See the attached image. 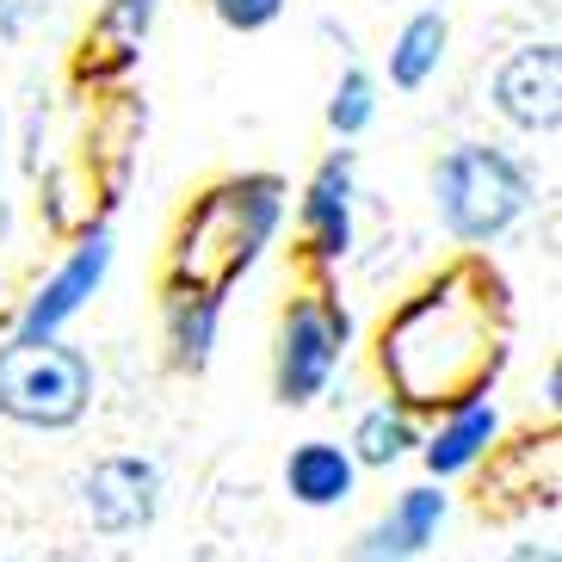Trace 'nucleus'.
<instances>
[{"instance_id": "obj_14", "label": "nucleus", "mask_w": 562, "mask_h": 562, "mask_svg": "<svg viewBox=\"0 0 562 562\" xmlns=\"http://www.w3.org/2000/svg\"><path fill=\"white\" fill-rule=\"evenodd\" d=\"M216 322H223V291H204V284H180L167 297V347L186 371H204L216 347Z\"/></svg>"}, {"instance_id": "obj_9", "label": "nucleus", "mask_w": 562, "mask_h": 562, "mask_svg": "<svg viewBox=\"0 0 562 562\" xmlns=\"http://www.w3.org/2000/svg\"><path fill=\"white\" fill-rule=\"evenodd\" d=\"M446 513H451V495L439 482H414V488L396 495V507L383 513V519H371V526L352 538L347 562H414V557H427V544L439 538V526H446Z\"/></svg>"}, {"instance_id": "obj_15", "label": "nucleus", "mask_w": 562, "mask_h": 562, "mask_svg": "<svg viewBox=\"0 0 562 562\" xmlns=\"http://www.w3.org/2000/svg\"><path fill=\"white\" fill-rule=\"evenodd\" d=\"M446 44H451V19L446 13H432V7L414 13L396 32V44H390V87L420 93V87L439 75V63H446Z\"/></svg>"}, {"instance_id": "obj_21", "label": "nucleus", "mask_w": 562, "mask_h": 562, "mask_svg": "<svg viewBox=\"0 0 562 562\" xmlns=\"http://www.w3.org/2000/svg\"><path fill=\"white\" fill-rule=\"evenodd\" d=\"M0 149H7V112H0Z\"/></svg>"}, {"instance_id": "obj_8", "label": "nucleus", "mask_w": 562, "mask_h": 562, "mask_svg": "<svg viewBox=\"0 0 562 562\" xmlns=\"http://www.w3.org/2000/svg\"><path fill=\"white\" fill-rule=\"evenodd\" d=\"M495 112L526 136H557L562 124V56L557 44H519L495 68Z\"/></svg>"}, {"instance_id": "obj_13", "label": "nucleus", "mask_w": 562, "mask_h": 562, "mask_svg": "<svg viewBox=\"0 0 562 562\" xmlns=\"http://www.w3.org/2000/svg\"><path fill=\"white\" fill-rule=\"evenodd\" d=\"M352 463L359 470H390L402 463L408 451H420V427H414V408L402 396H383L359 414V427H352Z\"/></svg>"}, {"instance_id": "obj_4", "label": "nucleus", "mask_w": 562, "mask_h": 562, "mask_svg": "<svg viewBox=\"0 0 562 562\" xmlns=\"http://www.w3.org/2000/svg\"><path fill=\"white\" fill-rule=\"evenodd\" d=\"M93 383H100L93 359L68 347L63 334H44V340L13 334L0 347V420L25 432H68L93 408Z\"/></svg>"}, {"instance_id": "obj_18", "label": "nucleus", "mask_w": 562, "mask_h": 562, "mask_svg": "<svg viewBox=\"0 0 562 562\" xmlns=\"http://www.w3.org/2000/svg\"><path fill=\"white\" fill-rule=\"evenodd\" d=\"M211 13L223 19L229 32H266V25L284 13V0H211Z\"/></svg>"}, {"instance_id": "obj_3", "label": "nucleus", "mask_w": 562, "mask_h": 562, "mask_svg": "<svg viewBox=\"0 0 562 562\" xmlns=\"http://www.w3.org/2000/svg\"><path fill=\"white\" fill-rule=\"evenodd\" d=\"M531 173L495 143H458L432 161V211L458 248H488L531 211Z\"/></svg>"}, {"instance_id": "obj_5", "label": "nucleus", "mask_w": 562, "mask_h": 562, "mask_svg": "<svg viewBox=\"0 0 562 562\" xmlns=\"http://www.w3.org/2000/svg\"><path fill=\"white\" fill-rule=\"evenodd\" d=\"M352 340V315L334 297H297L279 322V347H272V396L284 408H310L334 383L340 359Z\"/></svg>"}, {"instance_id": "obj_1", "label": "nucleus", "mask_w": 562, "mask_h": 562, "mask_svg": "<svg viewBox=\"0 0 562 562\" xmlns=\"http://www.w3.org/2000/svg\"><path fill=\"white\" fill-rule=\"evenodd\" d=\"M439 359L427 371V402H463L482 390V371H495V364H482V334H476V310L458 297V279L446 284H427V310L420 297L396 315V328H383V371L396 378V390L408 396L414 378H420V364Z\"/></svg>"}, {"instance_id": "obj_20", "label": "nucleus", "mask_w": 562, "mask_h": 562, "mask_svg": "<svg viewBox=\"0 0 562 562\" xmlns=\"http://www.w3.org/2000/svg\"><path fill=\"white\" fill-rule=\"evenodd\" d=\"M507 562H562V557H557V544H544V538H538V544H513Z\"/></svg>"}, {"instance_id": "obj_2", "label": "nucleus", "mask_w": 562, "mask_h": 562, "mask_svg": "<svg viewBox=\"0 0 562 562\" xmlns=\"http://www.w3.org/2000/svg\"><path fill=\"white\" fill-rule=\"evenodd\" d=\"M284 216V186L272 173H241V180L216 186L180 229V284H204V291H229L260 248L272 241Z\"/></svg>"}, {"instance_id": "obj_12", "label": "nucleus", "mask_w": 562, "mask_h": 562, "mask_svg": "<svg viewBox=\"0 0 562 562\" xmlns=\"http://www.w3.org/2000/svg\"><path fill=\"white\" fill-rule=\"evenodd\" d=\"M352 482H359V463L334 439H303L284 458V495L297 507H340V501H352Z\"/></svg>"}, {"instance_id": "obj_10", "label": "nucleus", "mask_w": 562, "mask_h": 562, "mask_svg": "<svg viewBox=\"0 0 562 562\" xmlns=\"http://www.w3.org/2000/svg\"><path fill=\"white\" fill-rule=\"evenodd\" d=\"M352 149H334L303 192V241L322 266H340L352 254Z\"/></svg>"}, {"instance_id": "obj_6", "label": "nucleus", "mask_w": 562, "mask_h": 562, "mask_svg": "<svg viewBox=\"0 0 562 562\" xmlns=\"http://www.w3.org/2000/svg\"><path fill=\"white\" fill-rule=\"evenodd\" d=\"M161 488L167 482L155 458H100L81 476V513H87V526L105 531V538H131V531L155 526Z\"/></svg>"}, {"instance_id": "obj_17", "label": "nucleus", "mask_w": 562, "mask_h": 562, "mask_svg": "<svg viewBox=\"0 0 562 562\" xmlns=\"http://www.w3.org/2000/svg\"><path fill=\"white\" fill-rule=\"evenodd\" d=\"M155 7H161V0H112V7H105L100 32L112 37L117 56H136V50H143V37H149V25H155Z\"/></svg>"}, {"instance_id": "obj_19", "label": "nucleus", "mask_w": 562, "mask_h": 562, "mask_svg": "<svg viewBox=\"0 0 562 562\" xmlns=\"http://www.w3.org/2000/svg\"><path fill=\"white\" fill-rule=\"evenodd\" d=\"M32 19V0H0V37H19Z\"/></svg>"}, {"instance_id": "obj_16", "label": "nucleus", "mask_w": 562, "mask_h": 562, "mask_svg": "<svg viewBox=\"0 0 562 562\" xmlns=\"http://www.w3.org/2000/svg\"><path fill=\"white\" fill-rule=\"evenodd\" d=\"M371 117H378V81H371V68L347 63V75L334 81V100H328V131L347 143V136L371 131Z\"/></svg>"}, {"instance_id": "obj_11", "label": "nucleus", "mask_w": 562, "mask_h": 562, "mask_svg": "<svg viewBox=\"0 0 562 562\" xmlns=\"http://www.w3.org/2000/svg\"><path fill=\"white\" fill-rule=\"evenodd\" d=\"M495 432H501V408L488 402V390L451 402V414L439 420V432H432V439H420V463H427V476L432 482L463 476L482 451L495 446Z\"/></svg>"}, {"instance_id": "obj_7", "label": "nucleus", "mask_w": 562, "mask_h": 562, "mask_svg": "<svg viewBox=\"0 0 562 562\" xmlns=\"http://www.w3.org/2000/svg\"><path fill=\"white\" fill-rule=\"evenodd\" d=\"M105 272H112V229H105V223H93V229H87L81 241L68 248V260L32 291V303L19 310V328H13V334H25V340L63 334L68 322L87 310V297L105 284Z\"/></svg>"}]
</instances>
